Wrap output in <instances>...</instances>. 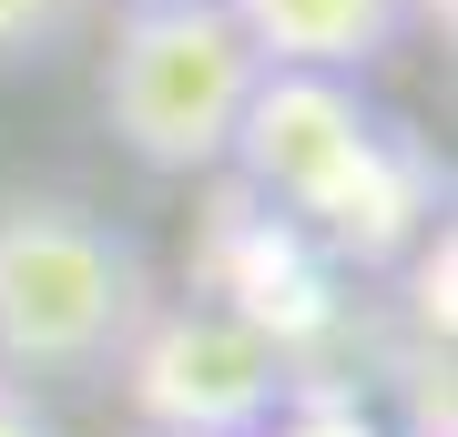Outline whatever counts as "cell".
I'll list each match as a JSON object with an SVG mask.
<instances>
[{
	"label": "cell",
	"instance_id": "1",
	"mask_svg": "<svg viewBox=\"0 0 458 437\" xmlns=\"http://www.w3.org/2000/svg\"><path fill=\"white\" fill-rule=\"evenodd\" d=\"M225 163L245 173L255 214H276L285 234L357 275L408 265L418 234L438 224V153L397 113H377L367 81L346 71H255Z\"/></svg>",
	"mask_w": 458,
	"mask_h": 437
},
{
	"label": "cell",
	"instance_id": "2",
	"mask_svg": "<svg viewBox=\"0 0 458 437\" xmlns=\"http://www.w3.org/2000/svg\"><path fill=\"white\" fill-rule=\"evenodd\" d=\"M164 306L153 255L82 194H0V376L102 387Z\"/></svg>",
	"mask_w": 458,
	"mask_h": 437
},
{
	"label": "cell",
	"instance_id": "3",
	"mask_svg": "<svg viewBox=\"0 0 458 437\" xmlns=\"http://www.w3.org/2000/svg\"><path fill=\"white\" fill-rule=\"evenodd\" d=\"M255 41L234 31L225 0H132L102 41V122L143 173H225L234 113L255 92Z\"/></svg>",
	"mask_w": 458,
	"mask_h": 437
},
{
	"label": "cell",
	"instance_id": "4",
	"mask_svg": "<svg viewBox=\"0 0 458 437\" xmlns=\"http://www.w3.org/2000/svg\"><path fill=\"white\" fill-rule=\"evenodd\" d=\"M113 376H123L132 427H153V437H265V417L295 387V357L234 306L194 295V306H153L132 325Z\"/></svg>",
	"mask_w": 458,
	"mask_h": 437
},
{
	"label": "cell",
	"instance_id": "5",
	"mask_svg": "<svg viewBox=\"0 0 458 437\" xmlns=\"http://www.w3.org/2000/svg\"><path fill=\"white\" fill-rule=\"evenodd\" d=\"M265 71H346L367 81L418 31V0H225Z\"/></svg>",
	"mask_w": 458,
	"mask_h": 437
},
{
	"label": "cell",
	"instance_id": "6",
	"mask_svg": "<svg viewBox=\"0 0 458 437\" xmlns=\"http://www.w3.org/2000/svg\"><path fill=\"white\" fill-rule=\"evenodd\" d=\"M92 21V0H0V71H31L51 62L72 31Z\"/></svg>",
	"mask_w": 458,
	"mask_h": 437
},
{
	"label": "cell",
	"instance_id": "7",
	"mask_svg": "<svg viewBox=\"0 0 458 437\" xmlns=\"http://www.w3.org/2000/svg\"><path fill=\"white\" fill-rule=\"evenodd\" d=\"M265 437H387V427H377L346 387H316V376H295V387H285V407L265 417Z\"/></svg>",
	"mask_w": 458,
	"mask_h": 437
},
{
	"label": "cell",
	"instance_id": "8",
	"mask_svg": "<svg viewBox=\"0 0 458 437\" xmlns=\"http://www.w3.org/2000/svg\"><path fill=\"white\" fill-rule=\"evenodd\" d=\"M0 437H62V427H51V407L21 387V376H0Z\"/></svg>",
	"mask_w": 458,
	"mask_h": 437
},
{
	"label": "cell",
	"instance_id": "9",
	"mask_svg": "<svg viewBox=\"0 0 458 437\" xmlns=\"http://www.w3.org/2000/svg\"><path fill=\"white\" fill-rule=\"evenodd\" d=\"M113 11H132V0H113Z\"/></svg>",
	"mask_w": 458,
	"mask_h": 437
},
{
	"label": "cell",
	"instance_id": "10",
	"mask_svg": "<svg viewBox=\"0 0 458 437\" xmlns=\"http://www.w3.org/2000/svg\"><path fill=\"white\" fill-rule=\"evenodd\" d=\"M143 437H153V427H143Z\"/></svg>",
	"mask_w": 458,
	"mask_h": 437
}]
</instances>
